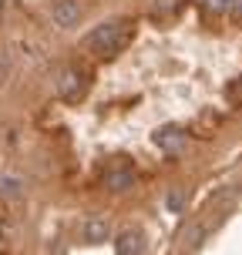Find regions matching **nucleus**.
I'll return each instance as SVG.
<instances>
[{
	"label": "nucleus",
	"instance_id": "obj_1",
	"mask_svg": "<svg viewBox=\"0 0 242 255\" xmlns=\"http://www.w3.org/2000/svg\"><path fill=\"white\" fill-rule=\"evenodd\" d=\"M128 40H131V20H111V24L94 27L88 37H84V51L91 57L108 61V57L121 54V47H125Z\"/></svg>",
	"mask_w": 242,
	"mask_h": 255
},
{
	"label": "nucleus",
	"instance_id": "obj_2",
	"mask_svg": "<svg viewBox=\"0 0 242 255\" xmlns=\"http://www.w3.org/2000/svg\"><path fill=\"white\" fill-rule=\"evenodd\" d=\"M104 188L108 191H128L135 185V165L128 161V158H111L108 165H104Z\"/></svg>",
	"mask_w": 242,
	"mask_h": 255
},
{
	"label": "nucleus",
	"instance_id": "obj_3",
	"mask_svg": "<svg viewBox=\"0 0 242 255\" xmlns=\"http://www.w3.org/2000/svg\"><path fill=\"white\" fill-rule=\"evenodd\" d=\"M57 94L61 101H81L88 94V74L81 67H64L57 74Z\"/></svg>",
	"mask_w": 242,
	"mask_h": 255
},
{
	"label": "nucleus",
	"instance_id": "obj_4",
	"mask_svg": "<svg viewBox=\"0 0 242 255\" xmlns=\"http://www.w3.org/2000/svg\"><path fill=\"white\" fill-rule=\"evenodd\" d=\"M51 20L61 27V30L74 27L77 20H81V3H77V0H54L51 3Z\"/></svg>",
	"mask_w": 242,
	"mask_h": 255
},
{
	"label": "nucleus",
	"instance_id": "obj_5",
	"mask_svg": "<svg viewBox=\"0 0 242 255\" xmlns=\"http://www.w3.org/2000/svg\"><path fill=\"white\" fill-rule=\"evenodd\" d=\"M155 144H158L165 154H182L185 151V134H182V128L168 125V128H162V131L155 134Z\"/></svg>",
	"mask_w": 242,
	"mask_h": 255
},
{
	"label": "nucleus",
	"instance_id": "obj_6",
	"mask_svg": "<svg viewBox=\"0 0 242 255\" xmlns=\"http://www.w3.org/2000/svg\"><path fill=\"white\" fill-rule=\"evenodd\" d=\"M145 252V235L138 229H125L118 235V255H141Z\"/></svg>",
	"mask_w": 242,
	"mask_h": 255
},
{
	"label": "nucleus",
	"instance_id": "obj_7",
	"mask_svg": "<svg viewBox=\"0 0 242 255\" xmlns=\"http://www.w3.org/2000/svg\"><path fill=\"white\" fill-rule=\"evenodd\" d=\"M108 232H111V225H108V218H101V215L84 218V225H81L84 242H104V239H108Z\"/></svg>",
	"mask_w": 242,
	"mask_h": 255
},
{
	"label": "nucleus",
	"instance_id": "obj_8",
	"mask_svg": "<svg viewBox=\"0 0 242 255\" xmlns=\"http://www.w3.org/2000/svg\"><path fill=\"white\" fill-rule=\"evenodd\" d=\"M179 3L182 0H158V3L152 7V17H172V13L179 10Z\"/></svg>",
	"mask_w": 242,
	"mask_h": 255
},
{
	"label": "nucleus",
	"instance_id": "obj_9",
	"mask_svg": "<svg viewBox=\"0 0 242 255\" xmlns=\"http://www.w3.org/2000/svg\"><path fill=\"white\" fill-rule=\"evenodd\" d=\"M202 7H205V10H212V13H229L232 10V0H202Z\"/></svg>",
	"mask_w": 242,
	"mask_h": 255
},
{
	"label": "nucleus",
	"instance_id": "obj_10",
	"mask_svg": "<svg viewBox=\"0 0 242 255\" xmlns=\"http://www.w3.org/2000/svg\"><path fill=\"white\" fill-rule=\"evenodd\" d=\"M0 191H20V185H17V178H3L0 181Z\"/></svg>",
	"mask_w": 242,
	"mask_h": 255
},
{
	"label": "nucleus",
	"instance_id": "obj_11",
	"mask_svg": "<svg viewBox=\"0 0 242 255\" xmlns=\"http://www.w3.org/2000/svg\"><path fill=\"white\" fill-rule=\"evenodd\" d=\"M229 98H236V101H242V81H239V84H232V88H229Z\"/></svg>",
	"mask_w": 242,
	"mask_h": 255
},
{
	"label": "nucleus",
	"instance_id": "obj_12",
	"mask_svg": "<svg viewBox=\"0 0 242 255\" xmlns=\"http://www.w3.org/2000/svg\"><path fill=\"white\" fill-rule=\"evenodd\" d=\"M229 17H242V0H232V10H229Z\"/></svg>",
	"mask_w": 242,
	"mask_h": 255
},
{
	"label": "nucleus",
	"instance_id": "obj_13",
	"mask_svg": "<svg viewBox=\"0 0 242 255\" xmlns=\"http://www.w3.org/2000/svg\"><path fill=\"white\" fill-rule=\"evenodd\" d=\"M168 205H172V208H179V205H182V195H179V191H172V195H168Z\"/></svg>",
	"mask_w": 242,
	"mask_h": 255
}]
</instances>
